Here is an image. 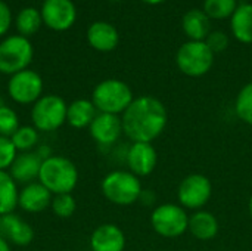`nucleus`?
Listing matches in <instances>:
<instances>
[{"mask_svg":"<svg viewBox=\"0 0 252 251\" xmlns=\"http://www.w3.org/2000/svg\"><path fill=\"white\" fill-rule=\"evenodd\" d=\"M205 43L208 44V47L216 55V53H220V52H223V50L227 49V46H229V37L223 31H211L208 34V37L205 38Z\"/></svg>","mask_w":252,"mask_h":251,"instance_id":"7c9ffc66","label":"nucleus"},{"mask_svg":"<svg viewBox=\"0 0 252 251\" xmlns=\"http://www.w3.org/2000/svg\"><path fill=\"white\" fill-rule=\"evenodd\" d=\"M0 237L4 238L7 243L25 247L34 240V229L19 216L9 213L0 216Z\"/></svg>","mask_w":252,"mask_h":251,"instance_id":"4468645a","label":"nucleus"},{"mask_svg":"<svg viewBox=\"0 0 252 251\" xmlns=\"http://www.w3.org/2000/svg\"><path fill=\"white\" fill-rule=\"evenodd\" d=\"M66 102L58 95H43L31 109L32 126L38 132H55L66 123Z\"/></svg>","mask_w":252,"mask_h":251,"instance_id":"0eeeda50","label":"nucleus"},{"mask_svg":"<svg viewBox=\"0 0 252 251\" xmlns=\"http://www.w3.org/2000/svg\"><path fill=\"white\" fill-rule=\"evenodd\" d=\"M112 1H118V0H112Z\"/></svg>","mask_w":252,"mask_h":251,"instance_id":"58836bf2","label":"nucleus"},{"mask_svg":"<svg viewBox=\"0 0 252 251\" xmlns=\"http://www.w3.org/2000/svg\"><path fill=\"white\" fill-rule=\"evenodd\" d=\"M151 225L164 238H179L189 228V216L179 204H161L152 212Z\"/></svg>","mask_w":252,"mask_h":251,"instance_id":"6e6552de","label":"nucleus"},{"mask_svg":"<svg viewBox=\"0 0 252 251\" xmlns=\"http://www.w3.org/2000/svg\"><path fill=\"white\" fill-rule=\"evenodd\" d=\"M177 68L188 77L205 75L214 64V53L205 41H186L176 53Z\"/></svg>","mask_w":252,"mask_h":251,"instance_id":"423d86ee","label":"nucleus"},{"mask_svg":"<svg viewBox=\"0 0 252 251\" xmlns=\"http://www.w3.org/2000/svg\"><path fill=\"white\" fill-rule=\"evenodd\" d=\"M52 192L40 182H31L19 191L18 206L27 213H41L52 204Z\"/></svg>","mask_w":252,"mask_h":251,"instance_id":"dca6fc26","label":"nucleus"},{"mask_svg":"<svg viewBox=\"0 0 252 251\" xmlns=\"http://www.w3.org/2000/svg\"><path fill=\"white\" fill-rule=\"evenodd\" d=\"M1 107H4V101H3V98L0 96V108H1Z\"/></svg>","mask_w":252,"mask_h":251,"instance_id":"4c0bfd02","label":"nucleus"},{"mask_svg":"<svg viewBox=\"0 0 252 251\" xmlns=\"http://www.w3.org/2000/svg\"><path fill=\"white\" fill-rule=\"evenodd\" d=\"M126 161L130 169L128 172H131L137 178H145L155 170L158 163V154L152 143L133 142L127 151Z\"/></svg>","mask_w":252,"mask_h":251,"instance_id":"f8f14e48","label":"nucleus"},{"mask_svg":"<svg viewBox=\"0 0 252 251\" xmlns=\"http://www.w3.org/2000/svg\"><path fill=\"white\" fill-rule=\"evenodd\" d=\"M43 1H46V0H43Z\"/></svg>","mask_w":252,"mask_h":251,"instance_id":"ea45409f","label":"nucleus"},{"mask_svg":"<svg viewBox=\"0 0 252 251\" xmlns=\"http://www.w3.org/2000/svg\"><path fill=\"white\" fill-rule=\"evenodd\" d=\"M238 7L236 0H205L204 12L210 19H226L232 18Z\"/></svg>","mask_w":252,"mask_h":251,"instance_id":"a878e982","label":"nucleus"},{"mask_svg":"<svg viewBox=\"0 0 252 251\" xmlns=\"http://www.w3.org/2000/svg\"><path fill=\"white\" fill-rule=\"evenodd\" d=\"M19 191L9 172H0V216L13 213L18 207Z\"/></svg>","mask_w":252,"mask_h":251,"instance_id":"5701e85b","label":"nucleus"},{"mask_svg":"<svg viewBox=\"0 0 252 251\" xmlns=\"http://www.w3.org/2000/svg\"><path fill=\"white\" fill-rule=\"evenodd\" d=\"M50 207H52L53 215H56L61 219H68L74 215V212L77 209V203L71 194H61V195H55L52 198Z\"/></svg>","mask_w":252,"mask_h":251,"instance_id":"cd10ccee","label":"nucleus"},{"mask_svg":"<svg viewBox=\"0 0 252 251\" xmlns=\"http://www.w3.org/2000/svg\"><path fill=\"white\" fill-rule=\"evenodd\" d=\"M16 155L18 151L12 143L10 138L0 136V172H7Z\"/></svg>","mask_w":252,"mask_h":251,"instance_id":"c756f323","label":"nucleus"},{"mask_svg":"<svg viewBox=\"0 0 252 251\" xmlns=\"http://www.w3.org/2000/svg\"><path fill=\"white\" fill-rule=\"evenodd\" d=\"M139 200H142V201H143V204L151 206V204L155 201V195H154V192H151V191H142V194H140V198H139Z\"/></svg>","mask_w":252,"mask_h":251,"instance_id":"72a5a7b5","label":"nucleus"},{"mask_svg":"<svg viewBox=\"0 0 252 251\" xmlns=\"http://www.w3.org/2000/svg\"><path fill=\"white\" fill-rule=\"evenodd\" d=\"M40 13L43 24L53 31H66L77 19V7L72 0H46Z\"/></svg>","mask_w":252,"mask_h":251,"instance_id":"9b49d317","label":"nucleus"},{"mask_svg":"<svg viewBox=\"0 0 252 251\" xmlns=\"http://www.w3.org/2000/svg\"><path fill=\"white\" fill-rule=\"evenodd\" d=\"M87 41L97 52H111L118 46L120 34L112 24L96 21L87 30Z\"/></svg>","mask_w":252,"mask_h":251,"instance_id":"a211bd4d","label":"nucleus"},{"mask_svg":"<svg viewBox=\"0 0 252 251\" xmlns=\"http://www.w3.org/2000/svg\"><path fill=\"white\" fill-rule=\"evenodd\" d=\"M230 28L235 38L241 43H252V3L238 4L230 19Z\"/></svg>","mask_w":252,"mask_h":251,"instance_id":"412c9836","label":"nucleus"},{"mask_svg":"<svg viewBox=\"0 0 252 251\" xmlns=\"http://www.w3.org/2000/svg\"><path fill=\"white\" fill-rule=\"evenodd\" d=\"M12 10L9 7V4L3 0H0V37H3L12 25Z\"/></svg>","mask_w":252,"mask_h":251,"instance_id":"2f4dec72","label":"nucleus"},{"mask_svg":"<svg viewBox=\"0 0 252 251\" xmlns=\"http://www.w3.org/2000/svg\"><path fill=\"white\" fill-rule=\"evenodd\" d=\"M10 99L21 105H34L43 96V78L34 70H24L10 75L7 83Z\"/></svg>","mask_w":252,"mask_h":251,"instance_id":"1a4fd4ad","label":"nucleus"},{"mask_svg":"<svg viewBox=\"0 0 252 251\" xmlns=\"http://www.w3.org/2000/svg\"><path fill=\"white\" fill-rule=\"evenodd\" d=\"M96 115L97 109L93 105L92 99H77L68 105L66 123L74 129H84L92 124Z\"/></svg>","mask_w":252,"mask_h":251,"instance_id":"4be33fe9","label":"nucleus"},{"mask_svg":"<svg viewBox=\"0 0 252 251\" xmlns=\"http://www.w3.org/2000/svg\"><path fill=\"white\" fill-rule=\"evenodd\" d=\"M134 96L130 86L117 78H108L96 84L92 93V102L96 107L97 112L123 114L128 105L133 102Z\"/></svg>","mask_w":252,"mask_h":251,"instance_id":"7ed1b4c3","label":"nucleus"},{"mask_svg":"<svg viewBox=\"0 0 252 251\" xmlns=\"http://www.w3.org/2000/svg\"><path fill=\"white\" fill-rule=\"evenodd\" d=\"M236 115L247 124L252 126V81L245 84L235 101Z\"/></svg>","mask_w":252,"mask_h":251,"instance_id":"bb28decb","label":"nucleus"},{"mask_svg":"<svg viewBox=\"0 0 252 251\" xmlns=\"http://www.w3.org/2000/svg\"><path fill=\"white\" fill-rule=\"evenodd\" d=\"M35 154L40 157V160H41V161H44L46 158H49V157H52V155H53V154H52V149H50V146H47V145L37 146V149H35Z\"/></svg>","mask_w":252,"mask_h":251,"instance_id":"473e14b6","label":"nucleus"},{"mask_svg":"<svg viewBox=\"0 0 252 251\" xmlns=\"http://www.w3.org/2000/svg\"><path fill=\"white\" fill-rule=\"evenodd\" d=\"M92 251H124L126 235L123 229L114 223L97 226L90 237Z\"/></svg>","mask_w":252,"mask_h":251,"instance_id":"2eb2a0df","label":"nucleus"},{"mask_svg":"<svg viewBox=\"0 0 252 251\" xmlns=\"http://www.w3.org/2000/svg\"><path fill=\"white\" fill-rule=\"evenodd\" d=\"M89 130L92 138L102 146L114 145L124 133L121 118L118 115L105 112H97V115L89 126Z\"/></svg>","mask_w":252,"mask_h":251,"instance_id":"ddd939ff","label":"nucleus"},{"mask_svg":"<svg viewBox=\"0 0 252 251\" xmlns=\"http://www.w3.org/2000/svg\"><path fill=\"white\" fill-rule=\"evenodd\" d=\"M248 210H250V216H251L252 219V194L251 197H250V203H248Z\"/></svg>","mask_w":252,"mask_h":251,"instance_id":"e433bc0d","label":"nucleus"},{"mask_svg":"<svg viewBox=\"0 0 252 251\" xmlns=\"http://www.w3.org/2000/svg\"><path fill=\"white\" fill-rule=\"evenodd\" d=\"M213 195V185L210 179L201 173L186 176L177 189V200L183 209L201 210Z\"/></svg>","mask_w":252,"mask_h":251,"instance_id":"9d476101","label":"nucleus"},{"mask_svg":"<svg viewBox=\"0 0 252 251\" xmlns=\"http://www.w3.org/2000/svg\"><path fill=\"white\" fill-rule=\"evenodd\" d=\"M41 160L35 154V151L30 152H18L16 158L13 160L9 173L13 178L16 183H31L35 179H38L40 175V167H41Z\"/></svg>","mask_w":252,"mask_h":251,"instance_id":"f3484780","label":"nucleus"},{"mask_svg":"<svg viewBox=\"0 0 252 251\" xmlns=\"http://www.w3.org/2000/svg\"><path fill=\"white\" fill-rule=\"evenodd\" d=\"M182 28L185 34L192 41H205L208 34L211 33L210 18L202 9H190L185 13L182 19Z\"/></svg>","mask_w":252,"mask_h":251,"instance_id":"6ab92c4d","label":"nucleus"},{"mask_svg":"<svg viewBox=\"0 0 252 251\" xmlns=\"http://www.w3.org/2000/svg\"><path fill=\"white\" fill-rule=\"evenodd\" d=\"M219 220L217 217L205 210H198L189 217L188 231L199 241H211L219 234Z\"/></svg>","mask_w":252,"mask_h":251,"instance_id":"aec40b11","label":"nucleus"},{"mask_svg":"<svg viewBox=\"0 0 252 251\" xmlns=\"http://www.w3.org/2000/svg\"><path fill=\"white\" fill-rule=\"evenodd\" d=\"M34 58L31 41L19 34L9 36L0 41V74L13 75L28 68Z\"/></svg>","mask_w":252,"mask_h":251,"instance_id":"39448f33","label":"nucleus"},{"mask_svg":"<svg viewBox=\"0 0 252 251\" xmlns=\"http://www.w3.org/2000/svg\"><path fill=\"white\" fill-rule=\"evenodd\" d=\"M38 182L52 195L71 194L78 183L77 166L66 157L52 155L41 163Z\"/></svg>","mask_w":252,"mask_h":251,"instance_id":"f03ea898","label":"nucleus"},{"mask_svg":"<svg viewBox=\"0 0 252 251\" xmlns=\"http://www.w3.org/2000/svg\"><path fill=\"white\" fill-rule=\"evenodd\" d=\"M19 129L18 114L7 105L0 108V136L10 138Z\"/></svg>","mask_w":252,"mask_h":251,"instance_id":"c85d7f7f","label":"nucleus"},{"mask_svg":"<svg viewBox=\"0 0 252 251\" xmlns=\"http://www.w3.org/2000/svg\"><path fill=\"white\" fill-rule=\"evenodd\" d=\"M41 24H43V18L40 10L31 6H27L22 10H19L15 18V27L18 30V34L27 38L30 36H34L40 30Z\"/></svg>","mask_w":252,"mask_h":251,"instance_id":"b1692460","label":"nucleus"},{"mask_svg":"<svg viewBox=\"0 0 252 251\" xmlns=\"http://www.w3.org/2000/svg\"><path fill=\"white\" fill-rule=\"evenodd\" d=\"M10 141L18 152H30L37 148L38 130L34 126H19V129L10 136Z\"/></svg>","mask_w":252,"mask_h":251,"instance_id":"393cba45","label":"nucleus"},{"mask_svg":"<svg viewBox=\"0 0 252 251\" xmlns=\"http://www.w3.org/2000/svg\"><path fill=\"white\" fill-rule=\"evenodd\" d=\"M102 194L115 206H131L139 201L142 194V183L136 175L126 170H114L102 180Z\"/></svg>","mask_w":252,"mask_h":251,"instance_id":"20e7f679","label":"nucleus"},{"mask_svg":"<svg viewBox=\"0 0 252 251\" xmlns=\"http://www.w3.org/2000/svg\"><path fill=\"white\" fill-rule=\"evenodd\" d=\"M0 251H10L9 243L4 238H1V237H0Z\"/></svg>","mask_w":252,"mask_h":251,"instance_id":"f704fd0d","label":"nucleus"},{"mask_svg":"<svg viewBox=\"0 0 252 251\" xmlns=\"http://www.w3.org/2000/svg\"><path fill=\"white\" fill-rule=\"evenodd\" d=\"M123 132L131 142L155 141L167 127L168 112L165 105L155 96L134 98L123 112Z\"/></svg>","mask_w":252,"mask_h":251,"instance_id":"f257e3e1","label":"nucleus"},{"mask_svg":"<svg viewBox=\"0 0 252 251\" xmlns=\"http://www.w3.org/2000/svg\"><path fill=\"white\" fill-rule=\"evenodd\" d=\"M142 1L146 4H159V3H164L165 0H142Z\"/></svg>","mask_w":252,"mask_h":251,"instance_id":"c9c22d12","label":"nucleus"}]
</instances>
